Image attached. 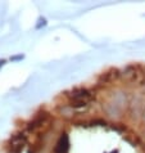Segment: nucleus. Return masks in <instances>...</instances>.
I'll return each instance as SVG.
<instances>
[{"label": "nucleus", "instance_id": "obj_1", "mask_svg": "<svg viewBox=\"0 0 145 153\" xmlns=\"http://www.w3.org/2000/svg\"><path fill=\"white\" fill-rule=\"evenodd\" d=\"M94 91L92 89L87 86H77L72 90L64 93L66 104L73 109V111H85L91 105L94 100Z\"/></svg>", "mask_w": 145, "mask_h": 153}, {"label": "nucleus", "instance_id": "obj_2", "mask_svg": "<svg viewBox=\"0 0 145 153\" xmlns=\"http://www.w3.org/2000/svg\"><path fill=\"white\" fill-rule=\"evenodd\" d=\"M54 153H68L70 152V137L67 134H61L54 146Z\"/></svg>", "mask_w": 145, "mask_h": 153}]
</instances>
